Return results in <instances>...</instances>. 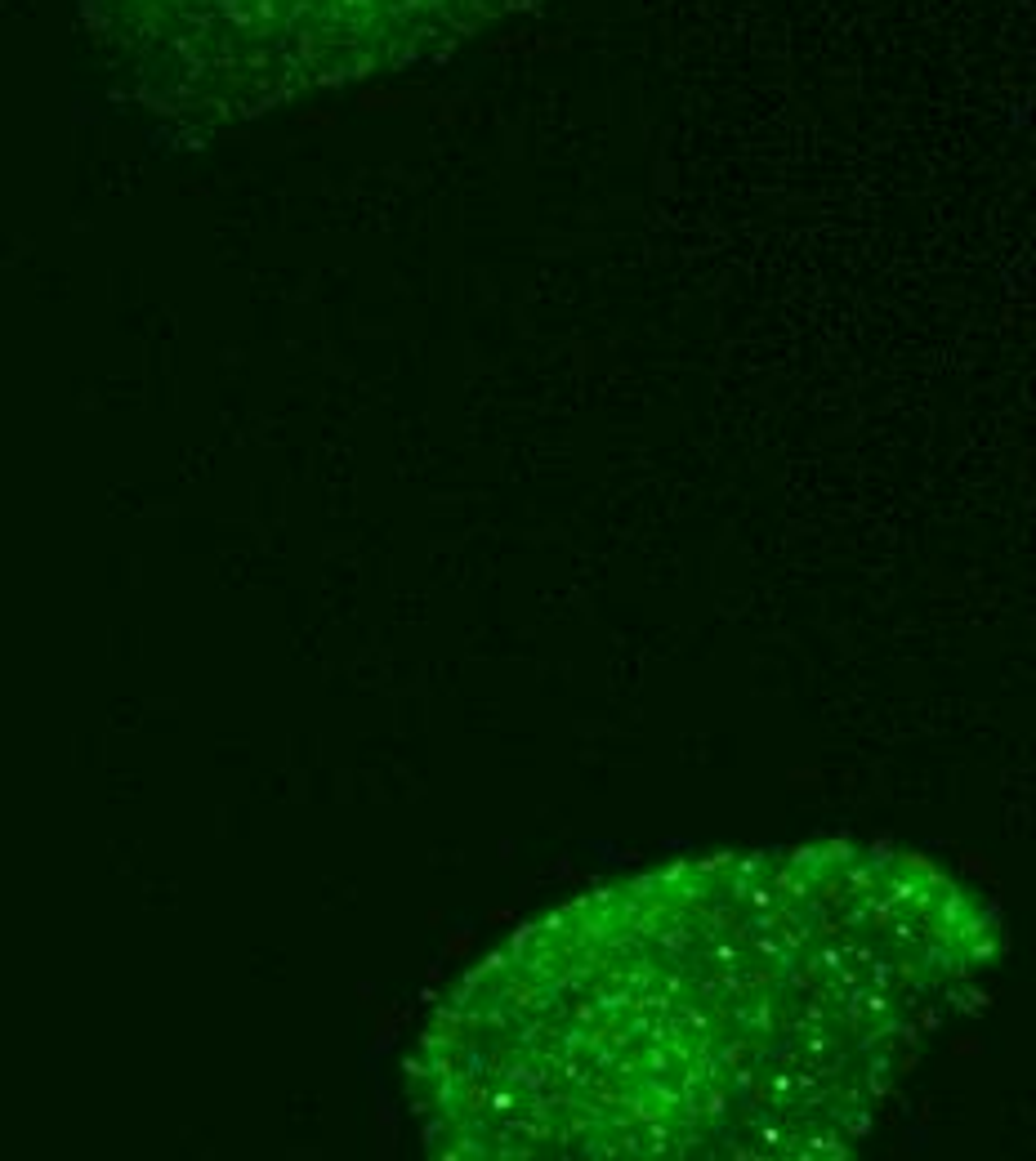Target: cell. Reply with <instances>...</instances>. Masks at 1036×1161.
Listing matches in <instances>:
<instances>
[{"mask_svg":"<svg viewBox=\"0 0 1036 1161\" xmlns=\"http://www.w3.org/2000/svg\"><path fill=\"white\" fill-rule=\"evenodd\" d=\"M537 0H81L99 67L143 112L228 126L434 67Z\"/></svg>","mask_w":1036,"mask_h":1161,"instance_id":"2","label":"cell"},{"mask_svg":"<svg viewBox=\"0 0 1036 1161\" xmlns=\"http://www.w3.org/2000/svg\"><path fill=\"white\" fill-rule=\"evenodd\" d=\"M996 951L916 854L684 862L492 951L416 1045V1112L447 1157H840Z\"/></svg>","mask_w":1036,"mask_h":1161,"instance_id":"1","label":"cell"}]
</instances>
